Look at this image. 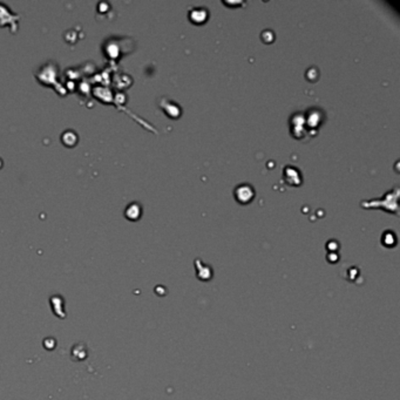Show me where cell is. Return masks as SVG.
Returning a JSON list of instances; mask_svg holds the SVG:
<instances>
[{
	"instance_id": "7a4b0ae2",
	"label": "cell",
	"mask_w": 400,
	"mask_h": 400,
	"mask_svg": "<svg viewBox=\"0 0 400 400\" xmlns=\"http://www.w3.org/2000/svg\"><path fill=\"white\" fill-rule=\"evenodd\" d=\"M189 18L191 19V22L201 24L207 20V18H208V12H207L206 8H194V10L190 11V13H189Z\"/></svg>"
},
{
	"instance_id": "6da1fadb",
	"label": "cell",
	"mask_w": 400,
	"mask_h": 400,
	"mask_svg": "<svg viewBox=\"0 0 400 400\" xmlns=\"http://www.w3.org/2000/svg\"><path fill=\"white\" fill-rule=\"evenodd\" d=\"M255 191L250 185H241L235 189V197L238 202L248 203L253 200Z\"/></svg>"
}]
</instances>
